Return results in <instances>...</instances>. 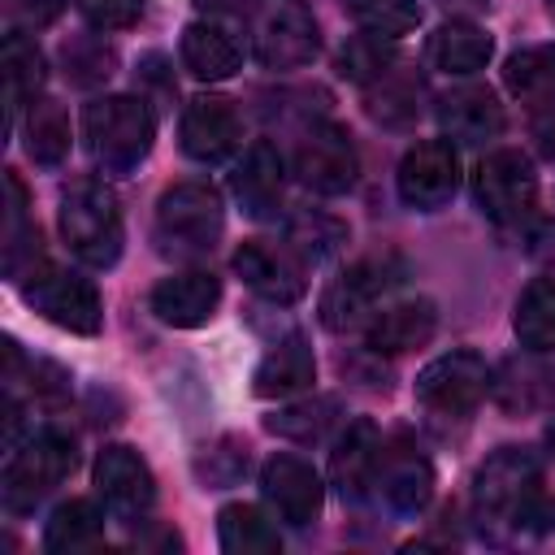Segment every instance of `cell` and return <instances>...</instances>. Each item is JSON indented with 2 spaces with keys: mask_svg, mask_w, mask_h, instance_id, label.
<instances>
[{
  "mask_svg": "<svg viewBox=\"0 0 555 555\" xmlns=\"http://www.w3.org/2000/svg\"><path fill=\"white\" fill-rule=\"evenodd\" d=\"M403 260L399 256H364V260H356L347 273H338L334 282H330V291L321 295V321H325V330H334V334H343V330H356L360 321H369L373 317V304L386 295V291H395L399 282H403Z\"/></svg>",
  "mask_w": 555,
  "mask_h": 555,
  "instance_id": "ba28073f",
  "label": "cell"
},
{
  "mask_svg": "<svg viewBox=\"0 0 555 555\" xmlns=\"http://www.w3.org/2000/svg\"><path fill=\"white\" fill-rule=\"evenodd\" d=\"M82 134L104 173H130L156 139V117L134 95H104L91 100L82 113Z\"/></svg>",
  "mask_w": 555,
  "mask_h": 555,
  "instance_id": "7a4b0ae2",
  "label": "cell"
},
{
  "mask_svg": "<svg viewBox=\"0 0 555 555\" xmlns=\"http://www.w3.org/2000/svg\"><path fill=\"white\" fill-rule=\"evenodd\" d=\"M490 52H494V39L473 22H447L429 39V61L442 74H477L486 69Z\"/></svg>",
  "mask_w": 555,
  "mask_h": 555,
  "instance_id": "484cf974",
  "label": "cell"
},
{
  "mask_svg": "<svg viewBox=\"0 0 555 555\" xmlns=\"http://www.w3.org/2000/svg\"><path fill=\"white\" fill-rule=\"evenodd\" d=\"M390 65H395V48H390L386 35H356V39H347L343 52H338V74H343L347 82H360V87L377 82Z\"/></svg>",
  "mask_w": 555,
  "mask_h": 555,
  "instance_id": "d590c367",
  "label": "cell"
},
{
  "mask_svg": "<svg viewBox=\"0 0 555 555\" xmlns=\"http://www.w3.org/2000/svg\"><path fill=\"white\" fill-rule=\"evenodd\" d=\"M117 56L113 48L95 43V39H78V43H65V78H74L78 87H95L113 74Z\"/></svg>",
  "mask_w": 555,
  "mask_h": 555,
  "instance_id": "74e56055",
  "label": "cell"
},
{
  "mask_svg": "<svg viewBox=\"0 0 555 555\" xmlns=\"http://www.w3.org/2000/svg\"><path fill=\"white\" fill-rule=\"evenodd\" d=\"M312 382H317V360H312V347L299 334L273 343L264 351V360L256 364V373H251V390L260 399H291V395L308 390Z\"/></svg>",
  "mask_w": 555,
  "mask_h": 555,
  "instance_id": "603a6c76",
  "label": "cell"
},
{
  "mask_svg": "<svg viewBox=\"0 0 555 555\" xmlns=\"http://www.w3.org/2000/svg\"><path fill=\"white\" fill-rule=\"evenodd\" d=\"M347 243V225L338 221V217H330V212H321V208H304V212H295L291 221H286V247L295 251V256H304V260H330L338 247Z\"/></svg>",
  "mask_w": 555,
  "mask_h": 555,
  "instance_id": "1f68e13d",
  "label": "cell"
},
{
  "mask_svg": "<svg viewBox=\"0 0 555 555\" xmlns=\"http://www.w3.org/2000/svg\"><path fill=\"white\" fill-rule=\"evenodd\" d=\"M234 273L269 304H295L308 291V278H304V264L295 260V251L264 243V238H247L234 251Z\"/></svg>",
  "mask_w": 555,
  "mask_h": 555,
  "instance_id": "5bb4252c",
  "label": "cell"
},
{
  "mask_svg": "<svg viewBox=\"0 0 555 555\" xmlns=\"http://www.w3.org/2000/svg\"><path fill=\"white\" fill-rule=\"evenodd\" d=\"M321 30L308 0H256L251 9V52L264 69H299L317 56Z\"/></svg>",
  "mask_w": 555,
  "mask_h": 555,
  "instance_id": "5b68a950",
  "label": "cell"
},
{
  "mask_svg": "<svg viewBox=\"0 0 555 555\" xmlns=\"http://www.w3.org/2000/svg\"><path fill=\"white\" fill-rule=\"evenodd\" d=\"M490 390V369L477 351H447L416 377V403L434 421H468Z\"/></svg>",
  "mask_w": 555,
  "mask_h": 555,
  "instance_id": "52a82bcc",
  "label": "cell"
},
{
  "mask_svg": "<svg viewBox=\"0 0 555 555\" xmlns=\"http://www.w3.org/2000/svg\"><path fill=\"white\" fill-rule=\"evenodd\" d=\"M230 186H234L247 217H278V208H282V156H278V147L256 139L243 152V160L234 165Z\"/></svg>",
  "mask_w": 555,
  "mask_h": 555,
  "instance_id": "7402d4cb",
  "label": "cell"
},
{
  "mask_svg": "<svg viewBox=\"0 0 555 555\" xmlns=\"http://www.w3.org/2000/svg\"><path fill=\"white\" fill-rule=\"evenodd\" d=\"M238 61H243V52H238V43H234L221 26H212V22H191V26L182 30V65H186L195 78L221 82V78H230V74L238 69Z\"/></svg>",
  "mask_w": 555,
  "mask_h": 555,
  "instance_id": "cb8c5ba5",
  "label": "cell"
},
{
  "mask_svg": "<svg viewBox=\"0 0 555 555\" xmlns=\"http://www.w3.org/2000/svg\"><path fill=\"white\" fill-rule=\"evenodd\" d=\"M195 4H199L204 13H238V17L256 9V0H195Z\"/></svg>",
  "mask_w": 555,
  "mask_h": 555,
  "instance_id": "7bdbcfd3",
  "label": "cell"
},
{
  "mask_svg": "<svg viewBox=\"0 0 555 555\" xmlns=\"http://www.w3.org/2000/svg\"><path fill=\"white\" fill-rule=\"evenodd\" d=\"M377 451H382V434H377V425H373L369 416L351 421L347 434L338 438L334 455H330V481H334V490H338L343 499L360 503V499L369 494L373 473H377Z\"/></svg>",
  "mask_w": 555,
  "mask_h": 555,
  "instance_id": "44dd1931",
  "label": "cell"
},
{
  "mask_svg": "<svg viewBox=\"0 0 555 555\" xmlns=\"http://www.w3.org/2000/svg\"><path fill=\"white\" fill-rule=\"evenodd\" d=\"M225 212L208 182H173L156 199V238L169 256H208L221 238Z\"/></svg>",
  "mask_w": 555,
  "mask_h": 555,
  "instance_id": "3957f363",
  "label": "cell"
},
{
  "mask_svg": "<svg viewBox=\"0 0 555 555\" xmlns=\"http://www.w3.org/2000/svg\"><path fill=\"white\" fill-rule=\"evenodd\" d=\"M516 338L520 347L546 356L555 351V278H533L516 299Z\"/></svg>",
  "mask_w": 555,
  "mask_h": 555,
  "instance_id": "f546056e",
  "label": "cell"
},
{
  "mask_svg": "<svg viewBox=\"0 0 555 555\" xmlns=\"http://www.w3.org/2000/svg\"><path fill=\"white\" fill-rule=\"evenodd\" d=\"M473 195H477V208L499 221V225H516L533 212V199H538V173L529 165L525 152L516 147H499L490 156L477 160L473 169Z\"/></svg>",
  "mask_w": 555,
  "mask_h": 555,
  "instance_id": "9c48e42d",
  "label": "cell"
},
{
  "mask_svg": "<svg viewBox=\"0 0 555 555\" xmlns=\"http://www.w3.org/2000/svg\"><path fill=\"white\" fill-rule=\"evenodd\" d=\"M512 525L525 529V533H555V494H542V490L529 494Z\"/></svg>",
  "mask_w": 555,
  "mask_h": 555,
  "instance_id": "60d3db41",
  "label": "cell"
},
{
  "mask_svg": "<svg viewBox=\"0 0 555 555\" xmlns=\"http://www.w3.org/2000/svg\"><path fill=\"white\" fill-rule=\"evenodd\" d=\"M104 542V512L91 499H69L52 512L48 529H43V546L52 555H74V551H91Z\"/></svg>",
  "mask_w": 555,
  "mask_h": 555,
  "instance_id": "83f0119b",
  "label": "cell"
},
{
  "mask_svg": "<svg viewBox=\"0 0 555 555\" xmlns=\"http://www.w3.org/2000/svg\"><path fill=\"white\" fill-rule=\"evenodd\" d=\"M78 464V447L69 434L61 429H39L30 434L22 447H13L9 464H4V481H0V499H4V512L22 516L30 512L56 481H65Z\"/></svg>",
  "mask_w": 555,
  "mask_h": 555,
  "instance_id": "277c9868",
  "label": "cell"
},
{
  "mask_svg": "<svg viewBox=\"0 0 555 555\" xmlns=\"http://www.w3.org/2000/svg\"><path fill=\"white\" fill-rule=\"evenodd\" d=\"M260 490H264L269 507L278 512V520H286L295 529H304L321 516V477L299 455H273L260 468Z\"/></svg>",
  "mask_w": 555,
  "mask_h": 555,
  "instance_id": "9a60e30c",
  "label": "cell"
},
{
  "mask_svg": "<svg viewBox=\"0 0 555 555\" xmlns=\"http://www.w3.org/2000/svg\"><path fill=\"white\" fill-rule=\"evenodd\" d=\"M421 100V82L408 74V69H399V61L377 78V82H369V117H377V121H386V126H399V121H412L416 117V104Z\"/></svg>",
  "mask_w": 555,
  "mask_h": 555,
  "instance_id": "836d02e7",
  "label": "cell"
},
{
  "mask_svg": "<svg viewBox=\"0 0 555 555\" xmlns=\"http://www.w3.org/2000/svg\"><path fill=\"white\" fill-rule=\"evenodd\" d=\"M542 464L529 447H499L477 473H473V512L481 525H512L520 503L538 494Z\"/></svg>",
  "mask_w": 555,
  "mask_h": 555,
  "instance_id": "8992f818",
  "label": "cell"
},
{
  "mask_svg": "<svg viewBox=\"0 0 555 555\" xmlns=\"http://www.w3.org/2000/svg\"><path fill=\"white\" fill-rule=\"evenodd\" d=\"M334 421H338V399L334 395H317V399H299V403L278 408L273 416H264V429L282 434L291 442H321Z\"/></svg>",
  "mask_w": 555,
  "mask_h": 555,
  "instance_id": "4dcf8cb0",
  "label": "cell"
},
{
  "mask_svg": "<svg viewBox=\"0 0 555 555\" xmlns=\"http://www.w3.org/2000/svg\"><path fill=\"white\" fill-rule=\"evenodd\" d=\"M221 304V282L204 269H191V273H173L165 278L156 291H152V312L173 325V330H195L204 325Z\"/></svg>",
  "mask_w": 555,
  "mask_h": 555,
  "instance_id": "ac0fdd59",
  "label": "cell"
},
{
  "mask_svg": "<svg viewBox=\"0 0 555 555\" xmlns=\"http://www.w3.org/2000/svg\"><path fill=\"white\" fill-rule=\"evenodd\" d=\"M438 126L455 143H490L503 134V104L486 87H455L438 100Z\"/></svg>",
  "mask_w": 555,
  "mask_h": 555,
  "instance_id": "d6986e66",
  "label": "cell"
},
{
  "mask_svg": "<svg viewBox=\"0 0 555 555\" xmlns=\"http://www.w3.org/2000/svg\"><path fill=\"white\" fill-rule=\"evenodd\" d=\"M74 9L95 30H126L143 17V0H74Z\"/></svg>",
  "mask_w": 555,
  "mask_h": 555,
  "instance_id": "f35d334b",
  "label": "cell"
},
{
  "mask_svg": "<svg viewBox=\"0 0 555 555\" xmlns=\"http://www.w3.org/2000/svg\"><path fill=\"white\" fill-rule=\"evenodd\" d=\"M243 143L238 113L221 95H195L182 113V152L191 160H225Z\"/></svg>",
  "mask_w": 555,
  "mask_h": 555,
  "instance_id": "2e32d148",
  "label": "cell"
},
{
  "mask_svg": "<svg viewBox=\"0 0 555 555\" xmlns=\"http://www.w3.org/2000/svg\"><path fill=\"white\" fill-rule=\"evenodd\" d=\"M295 173L308 191L317 195H343L356 186V173H360V156H356V143L343 126L334 121H317L304 130L299 147H295Z\"/></svg>",
  "mask_w": 555,
  "mask_h": 555,
  "instance_id": "8fae6325",
  "label": "cell"
},
{
  "mask_svg": "<svg viewBox=\"0 0 555 555\" xmlns=\"http://www.w3.org/2000/svg\"><path fill=\"white\" fill-rule=\"evenodd\" d=\"M455 186H460V156L442 139L416 143L399 160V195H403L408 208L434 212L455 195Z\"/></svg>",
  "mask_w": 555,
  "mask_h": 555,
  "instance_id": "4fadbf2b",
  "label": "cell"
},
{
  "mask_svg": "<svg viewBox=\"0 0 555 555\" xmlns=\"http://www.w3.org/2000/svg\"><path fill=\"white\" fill-rule=\"evenodd\" d=\"M343 4L369 35H386V39H399L421 22L416 0H343Z\"/></svg>",
  "mask_w": 555,
  "mask_h": 555,
  "instance_id": "8d00e7d4",
  "label": "cell"
},
{
  "mask_svg": "<svg viewBox=\"0 0 555 555\" xmlns=\"http://www.w3.org/2000/svg\"><path fill=\"white\" fill-rule=\"evenodd\" d=\"M26 152L35 165H61L69 156V117L56 100H39L30 104V117H26Z\"/></svg>",
  "mask_w": 555,
  "mask_h": 555,
  "instance_id": "d6a6232c",
  "label": "cell"
},
{
  "mask_svg": "<svg viewBox=\"0 0 555 555\" xmlns=\"http://www.w3.org/2000/svg\"><path fill=\"white\" fill-rule=\"evenodd\" d=\"M17 9H22L35 26H48V22L61 13V0H17Z\"/></svg>",
  "mask_w": 555,
  "mask_h": 555,
  "instance_id": "b9f144b4",
  "label": "cell"
},
{
  "mask_svg": "<svg viewBox=\"0 0 555 555\" xmlns=\"http://www.w3.org/2000/svg\"><path fill=\"white\" fill-rule=\"evenodd\" d=\"M546 9H551V17H555V0H546Z\"/></svg>",
  "mask_w": 555,
  "mask_h": 555,
  "instance_id": "f6af8a7d",
  "label": "cell"
},
{
  "mask_svg": "<svg viewBox=\"0 0 555 555\" xmlns=\"http://www.w3.org/2000/svg\"><path fill=\"white\" fill-rule=\"evenodd\" d=\"M4 87H9V108L35 100V91L43 87V52L22 30H9L4 39Z\"/></svg>",
  "mask_w": 555,
  "mask_h": 555,
  "instance_id": "e575fe53",
  "label": "cell"
},
{
  "mask_svg": "<svg viewBox=\"0 0 555 555\" xmlns=\"http://www.w3.org/2000/svg\"><path fill=\"white\" fill-rule=\"evenodd\" d=\"M438 330V312L429 299H403V304H390L382 312H373L369 330H364V343L373 356H403V351H416L434 338Z\"/></svg>",
  "mask_w": 555,
  "mask_h": 555,
  "instance_id": "ffe728a7",
  "label": "cell"
},
{
  "mask_svg": "<svg viewBox=\"0 0 555 555\" xmlns=\"http://www.w3.org/2000/svg\"><path fill=\"white\" fill-rule=\"evenodd\" d=\"M61 234L82 264H91V269L117 264V256H121L117 195L100 178H74L61 191Z\"/></svg>",
  "mask_w": 555,
  "mask_h": 555,
  "instance_id": "6da1fadb",
  "label": "cell"
},
{
  "mask_svg": "<svg viewBox=\"0 0 555 555\" xmlns=\"http://www.w3.org/2000/svg\"><path fill=\"white\" fill-rule=\"evenodd\" d=\"M217 538H221V551L230 555H278L282 551V538L278 529L264 520L260 507L251 503H230L221 507L217 516Z\"/></svg>",
  "mask_w": 555,
  "mask_h": 555,
  "instance_id": "f1b7e54d",
  "label": "cell"
},
{
  "mask_svg": "<svg viewBox=\"0 0 555 555\" xmlns=\"http://www.w3.org/2000/svg\"><path fill=\"white\" fill-rule=\"evenodd\" d=\"M247 468V447L238 451V442H225V451H208V460H199V477L208 486H230L238 481Z\"/></svg>",
  "mask_w": 555,
  "mask_h": 555,
  "instance_id": "ab89813d",
  "label": "cell"
},
{
  "mask_svg": "<svg viewBox=\"0 0 555 555\" xmlns=\"http://www.w3.org/2000/svg\"><path fill=\"white\" fill-rule=\"evenodd\" d=\"M503 87L529 108L555 104V43H533L512 52L503 65Z\"/></svg>",
  "mask_w": 555,
  "mask_h": 555,
  "instance_id": "d4e9b609",
  "label": "cell"
},
{
  "mask_svg": "<svg viewBox=\"0 0 555 555\" xmlns=\"http://www.w3.org/2000/svg\"><path fill=\"white\" fill-rule=\"evenodd\" d=\"M546 447H551V451H555V421H551V425H546Z\"/></svg>",
  "mask_w": 555,
  "mask_h": 555,
  "instance_id": "ee69618b",
  "label": "cell"
},
{
  "mask_svg": "<svg viewBox=\"0 0 555 555\" xmlns=\"http://www.w3.org/2000/svg\"><path fill=\"white\" fill-rule=\"evenodd\" d=\"M4 191H9V225H4V269L9 278H30L35 269H43V247H39V230L26 221V191L17 182V173H4Z\"/></svg>",
  "mask_w": 555,
  "mask_h": 555,
  "instance_id": "4316f807",
  "label": "cell"
},
{
  "mask_svg": "<svg viewBox=\"0 0 555 555\" xmlns=\"http://www.w3.org/2000/svg\"><path fill=\"white\" fill-rule=\"evenodd\" d=\"M373 486H377V494H382L395 512L412 516V512H421V507L429 503V494H434V468H429L425 451H421L408 434H395V438L382 442V451H377Z\"/></svg>",
  "mask_w": 555,
  "mask_h": 555,
  "instance_id": "7c38bea8",
  "label": "cell"
},
{
  "mask_svg": "<svg viewBox=\"0 0 555 555\" xmlns=\"http://www.w3.org/2000/svg\"><path fill=\"white\" fill-rule=\"evenodd\" d=\"M95 486H100L104 503L121 516H139L156 499L152 468L143 464V455L134 447H104L95 460Z\"/></svg>",
  "mask_w": 555,
  "mask_h": 555,
  "instance_id": "e0dca14e",
  "label": "cell"
},
{
  "mask_svg": "<svg viewBox=\"0 0 555 555\" xmlns=\"http://www.w3.org/2000/svg\"><path fill=\"white\" fill-rule=\"evenodd\" d=\"M22 299L43 312L52 325L69 330V334H100V321H104V308H100V295L87 278L78 273H65V269H35L22 286Z\"/></svg>",
  "mask_w": 555,
  "mask_h": 555,
  "instance_id": "30bf717a",
  "label": "cell"
}]
</instances>
